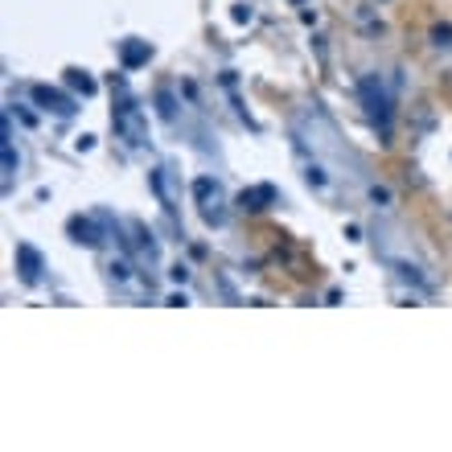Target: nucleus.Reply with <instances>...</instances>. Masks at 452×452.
<instances>
[{
    "label": "nucleus",
    "mask_w": 452,
    "mask_h": 452,
    "mask_svg": "<svg viewBox=\"0 0 452 452\" xmlns=\"http://www.w3.org/2000/svg\"><path fill=\"white\" fill-rule=\"evenodd\" d=\"M152 58V49H148V42H124V66L128 70H136V66H144Z\"/></svg>",
    "instance_id": "nucleus-7"
},
{
    "label": "nucleus",
    "mask_w": 452,
    "mask_h": 452,
    "mask_svg": "<svg viewBox=\"0 0 452 452\" xmlns=\"http://www.w3.org/2000/svg\"><path fill=\"white\" fill-rule=\"evenodd\" d=\"M17 271H21L25 284H38V280H42V255L21 243V247H17Z\"/></svg>",
    "instance_id": "nucleus-5"
},
{
    "label": "nucleus",
    "mask_w": 452,
    "mask_h": 452,
    "mask_svg": "<svg viewBox=\"0 0 452 452\" xmlns=\"http://www.w3.org/2000/svg\"><path fill=\"white\" fill-rule=\"evenodd\" d=\"M70 230L79 234L74 243H87V247H99V243H103V239H99V230H95V223H90V218H74V223H70Z\"/></svg>",
    "instance_id": "nucleus-8"
},
{
    "label": "nucleus",
    "mask_w": 452,
    "mask_h": 452,
    "mask_svg": "<svg viewBox=\"0 0 452 452\" xmlns=\"http://www.w3.org/2000/svg\"><path fill=\"white\" fill-rule=\"evenodd\" d=\"M156 111H161V115H165L169 124L177 120V103H173V90H169V87H161V90H156Z\"/></svg>",
    "instance_id": "nucleus-10"
},
{
    "label": "nucleus",
    "mask_w": 452,
    "mask_h": 452,
    "mask_svg": "<svg viewBox=\"0 0 452 452\" xmlns=\"http://www.w3.org/2000/svg\"><path fill=\"white\" fill-rule=\"evenodd\" d=\"M271 202H275V185H255V189L239 193V210L243 214H264Z\"/></svg>",
    "instance_id": "nucleus-3"
},
{
    "label": "nucleus",
    "mask_w": 452,
    "mask_h": 452,
    "mask_svg": "<svg viewBox=\"0 0 452 452\" xmlns=\"http://www.w3.org/2000/svg\"><path fill=\"white\" fill-rule=\"evenodd\" d=\"M70 87H79L83 95H95V83H90L87 74H79V70H70Z\"/></svg>",
    "instance_id": "nucleus-14"
},
{
    "label": "nucleus",
    "mask_w": 452,
    "mask_h": 452,
    "mask_svg": "<svg viewBox=\"0 0 452 452\" xmlns=\"http://www.w3.org/2000/svg\"><path fill=\"white\" fill-rule=\"evenodd\" d=\"M111 124H115V132L124 136L132 148H140L144 140H148V124H144V111L136 107V103H120L115 111H111Z\"/></svg>",
    "instance_id": "nucleus-1"
},
{
    "label": "nucleus",
    "mask_w": 452,
    "mask_h": 452,
    "mask_svg": "<svg viewBox=\"0 0 452 452\" xmlns=\"http://www.w3.org/2000/svg\"><path fill=\"white\" fill-rule=\"evenodd\" d=\"M395 271H399L403 280H411V284H423V275H419L415 268H407V264H395Z\"/></svg>",
    "instance_id": "nucleus-15"
},
{
    "label": "nucleus",
    "mask_w": 452,
    "mask_h": 452,
    "mask_svg": "<svg viewBox=\"0 0 452 452\" xmlns=\"http://www.w3.org/2000/svg\"><path fill=\"white\" fill-rule=\"evenodd\" d=\"M432 42H436V45H452V25H444V21L432 25Z\"/></svg>",
    "instance_id": "nucleus-12"
},
{
    "label": "nucleus",
    "mask_w": 452,
    "mask_h": 452,
    "mask_svg": "<svg viewBox=\"0 0 452 452\" xmlns=\"http://www.w3.org/2000/svg\"><path fill=\"white\" fill-rule=\"evenodd\" d=\"M370 202L374 206H391V189L387 185H370Z\"/></svg>",
    "instance_id": "nucleus-13"
},
{
    "label": "nucleus",
    "mask_w": 452,
    "mask_h": 452,
    "mask_svg": "<svg viewBox=\"0 0 452 452\" xmlns=\"http://www.w3.org/2000/svg\"><path fill=\"white\" fill-rule=\"evenodd\" d=\"M0 156H4V177H13V173H17V152H13V140H8V136H4Z\"/></svg>",
    "instance_id": "nucleus-11"
},
{
    "label": "nucleus",
    "mask_w": 452,
    "mask_h": 452,
    "mask_svg": "<svg viewBox=\"0 0 452 452\" xmlns=\"http://www.w3.org/2000/svg\"><path fill=\"white\" fill-rule=\"evenodd\" d=\"M378 4H387V0H378Z\"/></svg>",
    "instance_id": "nucleus-17"
},
{
    "label": "nucleus",
    "mask_w": 452,
    "mask_h": 452,
    "mask_svg": "<svg viewBox=\"0 0 452 452\" xmlns=\"http://www.w3.org/2000/svg\"><path fill=\"white\" fill-rule=\"evenodd\" d=\"M362 99H366V111H370L374 120H382V124L391 120V99L382 95V83H378L374 74H370V79H362Z\"/></svg>",
    "instance_id": "nucleus-2"
},
{
    "label": "nucleus",
    "mask_w": 452,
    "mask_h": 452,
    "mask_svg": "<svg viewBox=\"0 0 452 452\" xmlns=\"http://www.w3.org/2000/svg\"><path fill=\"white\" fill-rule=\"evenodd\" d=\"M111 275H115V280H128L132 271H128V264H111Z\"/></svg>",
    "instance_id": "nucleus-16"
},
{
    "label": "nucleus",
    "mask_w": 452,
    "mask_h": 452,
    "mask_svg": "<svg viewBox=\"0 0 452 452\" xmlns=\"http://www.w3.org/2000/svg\"><path fill=\"white\" fill-rule=\"evenodd\" d=\"M193 197H197V206L214 202V197H218V181H214V177H197V181H193Z\"/></svg>",
    "instance_id": "nucleus-9"
},
{
    "label": "nucleus",
    "mask_w": 452,
    "mask_h": 452,
    "mask_svg": "<svg viewBox=\"0 0 452 452\" xmlns=\"http://www.w3.org/2000/svg\"><path fill=\"white\" fill-rule=\"evenodd\" d=\"M354 21H358V25L366 29V33H370V38H378V33L387 29V25H382V17H378L370 4H358V8H354Z\"/></svg>",
    "instance_id": "nucleus-6"
},
{
    "label": "nucleus",
    "mask_w": 452,
    "mask_h": 452,
    "mask_svg": "<svg viewBox=\"0 0 452 452\" xmlns=\"http://www.w3.org/2000/svg\"><path fill=\"white\" fill-rule=\"evenodd\" d=\"M33 99L42 103L45 111H58V115H74V111H79L74 99H66L62 90H49V87H33Z\"/></svg>",
    "instance_id": "nucleus-4"
}]
</instances>
